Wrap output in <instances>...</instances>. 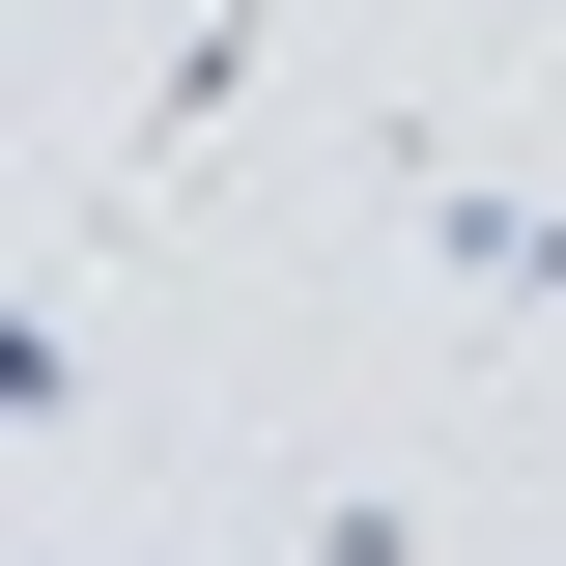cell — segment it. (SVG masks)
Listing matches in <instances>:
<instances>
[{
    "label": "cell",
    "instance_id": "cell-1",
    "mask_svg": "<svg viewBox=\"0 0 566 566\" xmlns=\"http://www.w3.org/2000/svg\"><path fill=\"white\" fill-rule=\"evenodd\" d=\"M397 227H424V283H482V312H566V199H538V170H453L424 114H397Z\"/></svg>",
    "mask_w": 566,
    "mask_h": 566
},
{
    "label": "cell",
    "instance_id": "cell-2",
    "mask_svg": "<svg viewBox=\"0 0 566 566\" xmlns=\"http://www.w3.org/2000/svg\"><path fill=\"white\" fill-rule=\"evenodd\" d=\"M312 566H424V510H397V482H340V510H312Z\"/></svg>",
    "mask_w": 566,
    "mask_h": 566
}]
</instances>
